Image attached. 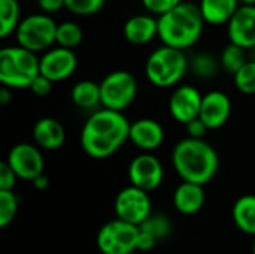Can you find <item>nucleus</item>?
<instances>
[{"instance_id":"nucleus-1","label":"nucleus","mask_w":255,"mask_h":254,"mask_svg":"<svg viewBox=\"0 0 255 254\" xmlns=\"http://www.w3.org/2000/svg\"><path fill=\"white\" fill-rule=\"evenodd\" d=\"M130 124L121 111L99 109L88 117L81 130V147L93 159H108L128 141Z\"/></svg>"},{"instance_id":"nucleus-2","label":"nucleus","mask_w":255,"mask_h":254,"mask_svg":"<svg viewBox=\"0 0 255 254\" xmlns=\"http://www.w3.org/2000/svg\"><path fill=\"white\" fill-rule=\"evenodd\" d=\"M172 165L182 181L205 186L217 175L220 159L209 142L188 136L175 145L172 151Z\"/></svg>"},{"instance_id":"nucleus-3","label":"nucleus","mask_w":255,"mask_h":254,"mask_svg":"<svg viewBox=\"0 0 255 254\" xmlns=\"http://www.w3.org/2000/svg\"><path fill=\"white\" fill-rule=\"evenodd\" d=\"M158 37L163 45L187 49L191 48L202 36L205 19L199 4L181 1L176 7L160 15Z\"/></svg>"},{"instance_id":"nucleus-4","label":"nucleus","mask_w":255,"mask_h":254,"mask_svg":"<svg viewBox=\"0 0 255 254\" xmlns=\"http://www.w3.org/2000/svg\"><path fill=\"white\" fill-rule=\"evenodd\" d=\"M40 73V58L24 46H6L0 51V82L9 88H28Z\"/></svg>"},{"instance_id":"nucleus-5","label":"nucleus","mask_w":255,"mask_h":254,"mask_svg":"<svg viewBox=\"0 0 255 254\" xmlns=\"http://www.w3.org/2000/svg\"><path fill=\"white\" fill-rule=\"evenodd\" d=\"M187 70L188 60L184 51L167 45H163L151 52L145 64L148 81L158 88L176 85L184 78Z\"/></svg>"},{"instance_id":"nucleus-6","label":"nucleus","mask_w":255,"mask_h":254,"mask_svg":"<svg viewBox=\"0 0 255 254\" xmlns=\"http://www.w3.org/2000/svg\"><path fill=\"white\" fill-rule=\"evenodd\" d=\"M139 235L137 225L115 219L100 228L96 243L103 254H131L137 250Z\"/></svg>"},{"instance_id":"nucleus-7","label":"nucleus","mask_w":255,"mask_h":254,"mask_svg":"<svg viewBox=\"0 0 255 254\" xmlns=\"http://www.w3.org/2000/svg\"><path fill=\"white\" fill-rule=\"evenodd\" d=\"M55 33L57 24L46 13H33L25 16L15 30L18 45L36 54L55 43Z\"/></svg>"},{"instance_id":"nucleus-8","label":"nucleus","mask_w":255,"mask_h":254,"mask_svg":"<svg viewBox=\"0 0 255 254\" xmlns=\"http://www.w3.org/2000/svg\"><path fill=\"white\" fill-rule=\"evenodd\" d=\"M102 106L114 111L127 109L136 99L137 82L127 70H115L103 78L100 82Z\"/></svg>"},{"instance_id":"nucleus-9","label":"nucleus","mask_w":255,"mask_h":254,"mask_svg":"<svg viewBox=\"0 0 255 254\" xmlns=\"http://www.w3.org/2000/svg\"><path fill=\"white\" fill-rule=\"evenodd\" d=\"M114 210L117 219L140 226L151 216L149 195L136 186H128L117 195Z\"/></svg>"},{"instance_id":"nucleus-10","label":"nucleus","mask_w":255,"mask_h":254,"mask_svg":"<svg viewBox=\"0 0 255 254\" xmlns=\"http://www.w3.org/2000/svg\"><path fill=\"white\" fill-rule=\"evenodd\" d=\"M164 169L161 162L151 153H142L136 156L128 165V180L131 186H136L145 192H154L163 183Z\"/></svg>"},{"instance_id":"nucleus-11","label":"nucleus","mask_w":255,"mask_h":254,"mask_svg":"<svg viewBox=\"0 0 255 254\" xmlns=\"http://www.w3.org/2000/svg\"><path fill=\"white\" fill-rule=\"evenodd\" d=\"M6 162L15 171L19 180L33 181L36 177L43 174L45 162L39 147L27 142L16 144L10 148Z\"/></svg>"},{"instance_id":"nucleus-12","label":"nucleus","mask_w":255,"mask_h":254,"mask_svg":"<svg viewBox=\"0 0 255 254\" xmlns=\"http://www.w3.org/2000/svg\"><path fill=\"white\" fill-rule=\"evenodd\" d=\"M78 66V58L70 48L57 46L40 57V73L52 82L70 78Z\"/></svg>"},{"instance_id":"nucleus-13","label":"nucleus","mask_w":255,"mask_h":254,"mask_svg":"<svg viewBox=\"0 0 255 254\" xmlns=\"http://www.w3.org/2000/svg\"><path fill=\"white\" fill-rule=\"evenodd\" d=\"M203 96L193 85H181L175 88L169 99V112L172 118L181 124H187L200 114Z\"/></svg>"},{"instance_id":"nucleus-14","label":"nucleus","mask_w":255,"mask_h":254,"mask_svg":"<svg viewBox=\"0 0 255 254\" xmlns=\"http://www.w3.org/2000/svg\"><path fill=\"white\" fill-rule=\"evenodd\" d=\"M227 34L232 43L242 46L244 49H253L255 46V6L241 4L235 15L227 22Z\"/></svg>"},{"instance_id":"nucleus-15","label":"nucleus","mask_w":255,"mask_h":254,"mask_svg":"<svg viewBox=\"0 0 255 254\" xmlns=\"http://www.w3.org/2000/svg\"><path fill=\"white\" fill-rule=\"evenodd\" d=\"M232 100L226 93L214 90L203 96L199 118L209 127V130L223 127L229 121Z\"/></svg>"},{"instance_id":"nucleus-16","label":"nucleus","mask_w":255,"mask_h":254,"mask_svg":"<svg viewBox=\"0 0 255 254\" xmlns=\"http://www.w3.org/2000/svg\"><path fill=\"white\" fill-rule=\"evenodd\" d=\"M128 141L145 153L157 150L164 141V129L154 118H139L130 124Z\"/></svg>"},{"instance_id":"nucleus-17","label":"nucleus","mask_w":255,"mask_h":254,"mask_svg":"<svg viewBox=\"0 0 255 254\" xmlns=\"http://www.w3.org/2000/svg\"><path fill=\"white\" fill-rule=\"evenodd\" d=\"M206 201L205 189L202 184L182 181L173 192V207L184 216L197 214Z\"/></svg>"},{"instance_id":"nucleus-18","label":"nucleus","mask_w":255,"mask_h":254,"mask_svg":"<svg viewBox=\"0 0 255 254\" xmlns=\"http://www.w3.org/2000/svg\"><path fill=\"white\" fill-rule=\"evenodd\" d=\"M33 139L39 148L54 151L63 147L66 141V132L58 120L43 117L33 126Z\"/></svg>"},{"instance_id":"nucleus-19","label":"nucleus","mask_w":255,"mask_h":254,"mask_svg":"<svg viewBox=\"0 0 255 254\" xmlns=\"http://www.w3.org/2000/svg\"><path fill=\"white\" fill-rule=\"evenodd\" d=\"M158 36V19L152 15H134L124 24V37L133 45H145Z\"/></svg>"},{"instance_id":"nucleus-20","label":"nucleus","mask_w":255,"mask_h":254,"mask_svg":"<svg viewBox=\"0 0 255 254\" xmlns=\"http://www.w3.org/2000/svg\"><path fill=\"white\" fill-rule=\"evenodd\" d=\"M239 6V0H200L199 3L205 22L212 25L227 24Z\"/></svg>"},{"instance_id":"nucleus-21","label":"nucleus","mask_w":255,"mask_h":254,"mask_svg":"<svg viewBox=\"0 0 255 254\" xmlns=\"http://www.w3.org/2000/svg\"><path fill=\"white\" fill-rule=\"evenodd\" d=\"M232 216L239 231L255 237V195L241 196L233 205Z\"/></svg>"},{"instance_id":"nucleus-22","label":"nucleus","mask_w":255,"mask_h":254,"mask_svg":"<svg viewBox=\"0 0 255 254\" xmlns=\"http://www.w3.org/2000/svg\"><path fill=\"white\" fill-rule=\"evenodd\" d=\"M72 102L81 109H93L102 105V94H100V84L93 81H79L73 85L70 91Z\"/></svg>"},{"instance_id":"nucleus-23","label":"nucleus","mask_w":255,"mask_h":254,"mask_svg":"<svg viewBox=\"0 0 255 254\" xmlns=\"http://www.w3.org/2000/svg\"><path fill=\"white\" fill-rule=\"evenodd\" d=\"M19 3L16 0H0V37L15 33L19 19Z\"/></svg>"},{"instance_id":"nucleus-24","label":"nucleus","mask_w":255,"mask_h":254,"mask_svg":"<svg viewBox=\"0 0 255 254\" xmlns=\"http://www.w3.org/2000/svg\"><path fill=\"white\" fill-rule=\"evenodd\" d=\"M84 39V31L79 24L73 21H64L57 24V33H55V43L58 46L64 48H75L78 46Z\"/></svg>"},{"instance_id":"nucleus-25","label":"nucleus","mask_w":255,"mask_h":254,"mask_svg":"<svg viewBox=\"0 0 255 254\" xmlns=\"http://www.w3.org/2000/svg\"><path fill=\"white\" fill-rule=\"evenodd\" d=\"M247 55H245V49L236 43H229L227 46H224L221 55H220V64L221 67L229 72L230 75H235L245 63H247Z\"/></svg>"},{"instance_id":"nucleus-26","label":"nucleus","mask_w":255,"mask_h":254,"mask_svg":"<svg viewBox=\"0 0 255 254\" xmlns=\"http://www.w3.org/2000/svg\"><path fill=\"white\" fill-rule=\"evenodd\" d=\"M18 213V198L13 190H0V228L9 226Z\"/></svg>"},{"instance_id":"nucleus-27","label":"nucleus","mask_w":255,"mask_h":254,"mask_svg":"<svg viewBox=\"0 0 255 254\" xmlns=\"http://www.w3.org/2000/svg\"><path fill=\"white\" fill-rule=\"evenodd\" d=\"M235 85L245 94H255V60L247 61L235 75Z\"/></svg>"},{"instance_id":"nucleus-28","label":"nucleus","mask_w":255,"mask_h":254,"mask_svg":"<svg viewBox=\"0 0 255 254\" xmlns=\"http://www.w3.org/2000/svg\"><path fill=\"white\" fill-rule=\"evenodd\" d=\"M218 66H221L220 61H217L209 54H199L191 61V69H193L194 75L199 78H205V79L212 78L217 73Z\"/></svg>"},{"instance_id":"nucleus-29","label":"nucleus","mask_w":255,"mask_h":254,"mask_svg":"<svg viewBox=\"0 0 255 254\" xmlns=\"http://www.w3.org/2000/svg\"><path fill=\"white\" fill-rule=\"evenodd\" d=\"M106 0H64V7H67L72 13L81 16H90L97 13Z\"/></svg>"},{"instance_id":"nucleus-30","label":"nucleus","mask_w":255,"mask_h":254,"mask_svg":"<svg viewBox=\"0 0 255 254\" xmlns=\"http://www.w3.org/2000/svg\"><path fill=\"white\" fill-rule=\"evenodd\" d=\"M140 1L148 12L160 16V15L169 12L170 9L176 7L182 0H140Z\"/></svg>"},{"instance_id":"nucleus-31","label":"nucleus","mask_w":255,"mask_h":254,"mask_svg":"<svg viewBox=\"0 0 255 254\" xmlns=\"http://www.w3.org/2000/svg\"><path fill=\"white\" fill-rule=\"evenodd\" d=\"M18 175L4 160L0 163V190H13Z\"/></svg>"},{"instance_id":"nucleus-32","label":"nucleus","mask_w":255,"mask_h":254,"mask_svg":"<svg viewBox=\"0 0 255 254\" xmlns=\"http://www.w3.org/2000/svg\"><path fill=\"white\" fill-rule=\"evenodd\" d=\"M28 88H30V91H31L33 94H36V96H39V97H45V96H48V94L51 93V90H52V81L48 79L45 75L39 73V75L31 81V84H30Z\"/></svg>"},{"instance_id":"nucleus-33","label":"nucleus","mask_w":255,"mask_h":254,"mask_svg":"<svg viewBox=\"0 0 255 254\" xmlns=\"http://www.w3.org/2000/svg\"><path fill=\"white\" fill-rule=\"evenodd\" d=\"M185 129H187V133L190 138H197V139H203L205 135L208 133L209 127L197 117L194 120H191L190 123L185 124Z\"/></svg>"},{"instance_id":"nucleus-34","label":"nucleus","mask_w":255,"mask_h":254,"mask_svg":"<svg viewBox=\"0 0 255 254\" xmlns=\"http://www.w3.org/2000/svg\"><path fill=\"white\" fill-rule=\"evenodd\" d=\"M140 228V226H139ZM157 237L155 235H152L149 231H146V229H142L140 228V235H139V244H137V250H140V252H149V250H152L154 249V246H155V243H157Z\"/></svg>"},{"instance_id":"nucleus-35","label":"nucleus","mask_w":255,"mask_h":254,"mask_svg":"<svg viewBox=\"0 0 255 254\" xmlns=\"http://www.w3.org/2000/svg\"><path fill=\"white\" fill-rule=\"evenodd\" d=\"M40 9L46 13H52L64 7V0H37Z\"/></svg>"},{"instance_id":"nucleus-36","label":"nucleus","mask_w":255,"mask_h":254,"mask_svg":"<svg viewBox=\"0 0 255 254\" xmlns=\"http://www.w3.org/2000/svg\"><path fill=\"white\" fill-rule=\"evenodd\" d=\"M31 183H33V186H34V189H37V190H45V189H48V186H49V180H48V177H46L45 174H40V175L36 177Z\"/></svg>"},{"instance_id":"nucleus-37","label":"nucleus","mask_w":255,"mask_h":254,"mask_svg":"<svg viewBox=\"0 0 255 254\" xmlns=\"http://www.w3.org/2000/svg\"><path fill=\"white\" fill-rule=\"evenodd\" d=\"M10 97H12L10 88L6 87V85H3L1 90H0V105H7L10 102Z\"/></svg>"},{"instance_id":"nucleus-38","label":"nucleus","mask_w":255,"mask_h":254,"mask_svg":"<svg viewBox=\"0 0 255 254\" xmlns=\"http://www.w3.org/2000/svg\"><path fill=\"white\" fill-rule=\"evenodd\" d=\"M241 4H254L255 6V0H239Z\"/></svg>"},{"instance_id":"nucleus-39","label":"nucleus","mask_w":255,"mask_h":254,"mask_svg":"<svg viewBox=\"0 0 255 254\" xmlns=\"http://www.w3.org/2000/svg\"><path fill=\"white\" fill-rule=\"evenodd\" d=\"M251 51H253V60H255V46L251 49Z\"/></svg>"},{"instance_id":"nucleus-40","label":"nucleus","mask_w":255,"mask_h":254,"mask_svg":"<svg viewBox=\"0 0 255 254\" xmlns=\"http://www.w3.org/2000/svg\"><path fill=\"white\" fill-rule=\"evenodd\" d=\"M253 254H255V240H254V246H253Z\"/></svg>"}]
</instances>
